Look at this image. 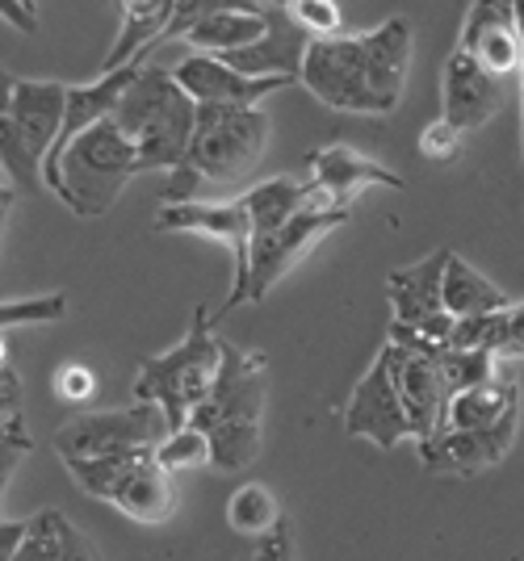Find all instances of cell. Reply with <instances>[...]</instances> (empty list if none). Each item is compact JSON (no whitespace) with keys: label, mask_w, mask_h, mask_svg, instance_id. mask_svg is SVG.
<instances>
[{"label":"cell","mask_w":524,"mask_h":561,"mask_svg":"<svg viewBox=\"0 0 524 561\" xmlns=\"http://www.w3.org/2000/svg\"><path fill=\"white\" fill-rule=\"evenodd\" d=\"M264 386L269 360L261 352H248L223 340V369L210 398L193 411V423L210 448L223 473H239L261 457V423H264Z\"/></svg>","instance_id":"1"},{"label":"cell","mask_w":524,"mask_h":561,"mask_svg":"<svg viewBox=\"0 0 524 561\" xmlns=\"http://www.w3.org/2000/svg\"><path fill=\"white\" fill-rule=\"evenodd\" d=\"M215 314L210 306H193V319L185 340L172 352L144 356L139 377H135V402H156L164 411L172 432L190 427L193 411L210 398L223 369V340L215 335Z\"/></svg>","instance_id":"2"},{"label":"cell","mask_w":524,"mask_h":561,"mask_svg":"<svg viewBox=\"0 0 524 561\" xmlns=\"http://www.w3.org/2000/svg\"><path fill=\"white\" fill-rule=\"evenodd\" d=\"M114 122L139 151V172H176L190 160V142L197 130L193 101L168 68H151L122 96Z\"/></svg>","instance_id":"3"},{"label":"cell","mask_w":524,"mask_h":561,"mask_svg":"<svg viewBox=\"0 0 524 561\" xmlns=\"http://www.w3.org/2000/svg\"><path fill=\"white\" fill-rule=\"evenodd\" d=\"M68 89L59 80H4L0 117V160L25 188L47 185V160L68 122Z\"/></svg>","instance_id":"4"},{"label":"cell","mask_w":524,"mask_h":561,"mask_svg":"<svg viewBox=\"0 0 524 561\" xmlns=\"http://www.w3.org/2000/svg\"><path fill=\"white\" fill-rule=\"evenodd\" d=\"M139 172V151L135 142L122 135L114 117L96 122L89 135L64 151L59 160V181L55 197L76 214V218H101L118 206L122 188L130 185V176Z\"/></svg>","instance_id":"5"},{"label":"cell","mask_w":524,"mask_h":561,"mask_svg":"<svg viewBox=\"0 0 524 561\" xmlns=\"http://www.w3.org/2000/svg\"><path fill=\"white\" fill-rule=\"evenodd\" d=\"M269 147V114L264 110H223V105H197V130L190 142L185 164L210 185V181H236L261 164Z\"/></svg>","instance_id":"6"},{"label":"cell","mask_w":524,"mask_h":561,"mask_svg":"<svg viewBox=\"0 0 524 561\" xmlns=\"http://www.w3.org/2000/svg\"><path fill=\"white\" fill-rule=\"evenodd\" d=\"M303 84L328 110H340V114H381L378 89H374L369 30L365 34L315 38L307 50V64H303Z\"/></svg>","instance_id":"7"},{"label":"cell","mask_w":524,"mask_h":561,"mask_svg":"<svg viewBox=\"0 0 524 561\" xmlns=\"http://www.w3.org/2000/svg\"><path fill=\"white\" fill-rule=\"evenodd\" d=\"M172 436L164 411L156 402H135L122 411H93L76 415L55 432V453L64 461H93V457H114V453H139L156 448Z\"/></svg>","instance_id":"8"},{"label":"cell","mask_w":524,"mask_h":561,"mask_svg":"<svg viewBox=\"0 0 524 561\" xmlns=\"http://www.w3.org/2000/svg\"><path fill=\"white\" fill-rule=\"evenodd\" d=\"M156 231H193L206 234V239H218L227 252H231V294H227V306H243L248 294H252V214H248V202L236 197V202H190V206H160L156 214Z\"/></svg>","instance_id":"9"},{"label":"cell","mask_w":524,"mask_h":561,"mask_svg":"<svg viewBox=\"0 0 524 561\" xmlns=\"http://www.w3.org/2000/svg\"><path fill=\"white\" fill-rule=\"evenodd\" d=\"M449 256L453 252H429L415 264L395 268L390 280H386V294H390V306H395V328L415 331L420 340H429L436 348H449L453 328H457V319L445 310Z\"/></svg>","instance_id":"10"},{"label":"cell","mask_w":524,"mask_h":561,"mask_svg":"<svg viewBox=\"0 0 524 561\" xmlns=\"http://www.w3.org/2000/svg\"><path fill=\"white\" fill-rule=\"evenodd\" d=\"M344 432L357 440H374L378 448H395L411 436L403 398H399V377H395V344L386 340L374 365L361 374L353 386V398L344 407Z\"/></svg>","instance_id":"11"},{"label":"cell","mask_w":524,"mask_h":561,"mask_svg":"<svg viewBox=\"0 0 524 561\" xmlns=\"http://www.w3.org/2000/svg\"><path fill=\"white\" fill-rule=\"evenodd\" d=\"M340 227H349V210H315V206H307V210L294 214L286 227L257 234L252 239V294H248V302H264V294L286 273H294V264H303Z\"/></svg>","instance_id":"12"},{"label":"cell","mask_w":524,"mask_h":561,"mask_svg":"<svg viewBox=\"0 0 524 561\" xmlns=\"http://www.w3.org/2000/svg\"><path fill=\"white\" fill-rule=\"evenodd\" d=\"M264 18H269V30L261 43L236 50V55H223V64L252 80H303V64H307L315 34L294 18L289 4H264Z\"/></svg>","instance_id":"13"},{"label":"cell","mask_w":524,"mask_h":561,"mask_svg":"<svg viewBox=\"0 0 524 561\" xmlns=\"http://www.w3.org/2000/svg\"><path fill=\"white\" fill-rule=\"evenodd\" d=\"M369 185L403 188V176L390 172L386 164H378V160L353 151V147H344V142H332V147L310 156L307 188L315 210H349V202Z\"/></svg>","instance_id":"14"},{"label":"cell","mask_w":524,"mask_h":561,"mask_svg":"<svg viewBox=\"0 0 524 561\" xmlns=\"http://www.w3.org/2000/svg\"><path fill=\"white\" fill-rule=\"evenodd\" d=\"M457 50H466L478 68L491 71L495 80H521L524 38L521 22H516V4H500V0L470 4Z\"/></svg>","instance_id":"15"},{"label":"cell","mask_w":524,"mask_h":561,"mask_svg":"<svg viewBox=\"0 0 524 561\" xmlns=\"http://www.w3.org/2000/svg\"><path fill=\"white\" fill-rule=\"evenodd\" d=\"M176 84L197 101V105H223V110H261L264 96H273L277 89H286L294 80H252L243 71L227 68L215 55H185L176 68Z\"/></svg>","instance_id":"16"},{"label":"cell","mask_w":524,"mask_h":561,"mask_svg":"<svg viewBox=\"0 0 524 561\" xmlns=\"http://www.w3.org/2000/svg\"><path fill=\"white\" fill-rule=\"evenodd\" d=\"M516 423H521V411L508 415L500 427H487V432H441L420 445V461L429 473H441V478H470V473H482V469L500 466L503 457L516 445Z\"/></svg>","instance_id":"17"},{"label":"cell","mask_w":524,"mask_h":561,"mask_svg":"<svg viewBox=\"0 0 524 561\" xmlns=\"http://www.w3.org/2000/svg\"><path fill=\"white\" fill-rule=\"evenodd\" d=\"M503 101H508V80H495L466 50L453 47V55L445 59V114L441 117L466 135L487 126L503 110Z\"/></svg>","instance_id":"18"},{"label":"cell","mask_w":524,"mask_h":561,"mask_svg":"<svg viewBox=\"0 0 524 561\" xmlns=\"http://www.w3.org/2000/svg\"><path fill=\"white\" fill-rule=\"evenodd\" d=\"M269 30L264 4H215L202 22L190 30V43L197 55H236V50L257 47Z\"/></svg>","instance_id":"19"},{"label":"cell","mask_w":524,"mask_h":561,"mask_svg":"<svg viewBox=\"0 0 524 561\" xmlns=\"http://www.w3.org/2000/svg\"><path fill=\"white\" fill-rule=\"evenodd\" d=\"M172 18H176V0H122L118 43L105 55L101 76H114V71L130 68L139 55H147L151 47H160Z\"/></svg>","instance_id":"20"},{"label":"cell","mask_w":524,"mask_h":561,"mask_svg":"<svg viewBox=\"0 0 524 561\" xmlns=\"http://www.w3.org/2000/svg\"><path fill=\"white\" fill-rule=\"evenodd\" d=\"M516 411H521V386H516V377L495 374L487 377L482 386H475V390L453 398L449 407H445L441 432H487V427H500Z\"/></svg>","instance_id":"21"},{"label":"cell","mask_w":524,"mask_h":561,"mask_svg":"<svg viewBox=\"0 0 524 561\" xmlns=\"http://www.w3.org/2000/svg\"><path fill=\"white\" fill-rule=\"evenodd\" d=\"M114 507L122 515H130V519H139V524H168L172 519V512H176V491H172V473L160 469L156 453L130 469V478L114 494Z\"/></svg>","instance_id":"22"},{"label":"cell","mask_w":524,"mask_h":561,"mask_svg":"<svg viewBox=\"0 0 524 561\" xmlns=\"http://www.w3.org/2000/svg\"><path fill=\"white\" fill-rule=\"evenodd\" d=\"M508 294L491 277H482L470 260H462L457 252L449 256L445 268V310L453 319H478V314H500L508 310Z\"/></svg>","instance_id":"23"},{"label":"cell","mask_w":524,"mask_h":561,"mask_svg":"<svg viewBox=\"0 0 524 561\" xmlns=\"http://www.w3.org/2000/svg\"><path fill=\"white\" fill-rule=\"evenodd\" d=\"M243 202H248V214H252V231L269 234V231H277V227H286L298 210H307L310 188H307V181L277 176V181H264V185L248 188Z\"/></svg>","instance_id":"24"},{"label":"cell","mask_w":524,"mask_h":561,"mask_svg":"<svg viewBox=\"0 0 524 561\" xmlns=\"http://www.w3.org/2000/svg\"><path fill=\"white\" fill-rule=\"evenodd\" d=\"M282 519H286V512H282L277 494L269 491V486H261V482H243V486L227 499V524L236 528L239 537L261 540V537H269Z\"/></svg>","instance_id":"25"},{"label":"cell","mask_w":524,"mask_h":561,"mask_svg":"<svg viewBox=\"0 0 524 561\" xmlns=\"http://www.w3.org/2000/svg\"><path fill=\"white\" fill-rule=\"evenodd\" d=\"M147 457H151V448H139V453H114V457H93V461H64V466H68L72 482L84 494L114 503L118 486L130 478V469L139 466V461H147Z\"/></svg>","instance_id":"26"},{"label":"cell","mask_w":524,"mask_h":561,"mask_svg":"<svg viewBox=\"0 0 524 561\" xmlns=\"http://www.w3.org/2000/svg\"><path fill=\"white\" fill-rule=\"evenodd\" d=\"M436 369H441V390H445V407L457 394L482 386L487 377H495V356L491 352H457L441 348L436 352Z\"/></svg>","instance_id":"27"},{"label":"cell","mask_w":524,"mask_h":561,"mask_svg":"<svg viewBox=\"0 0 524 561\" xmlns=\"http://www.w3.org/2000/svg\"><path fill=\"white\" fill-rule=\"evenodd\" d=\"M0 407H4V478L13 473L18 457L30 453V436H25V411H22V381L13 374V365L4 360L0 369Z\"/></svg>","instance_id":"28"},{"label":"cell","mask_w":524,"mask_h":561,"mask_svg":"<svg viewBox=\"0 0 524 561\" xmlns=\"http://www.w3.org/2000/svg\"><path fill=\"white\" fill-rule=\"evenodd\" d=\"M156 461L168 473H185V469L215 466V448H210V440L197 427H181V432H172L164 445L156 448Z\"/></svg>","instance_id":"29"},{"label":"cell","mask_w":524,"mask_h":561,"mask_svg":"<svg viewBox=\"0 0 524 561\" xmlns=\"http://www.w3.org/2000/svg\"><path fill=\"white\" fill-rule=\"evenodd\" d=\"M68 314V298L64 294H43V298H22V302H4L0 323L4 331L22 328V323H55Z\"/></svg>","instance_id":"30"},{"label":"cell","mask_w":524,"mask_h":561,"mask_svg":"<svg viewBox=\"0 0 524 561\" xmlns=\"http://www.w3.org/2000/svg\"><path fill=\"white\" fill-rule=\"evenodd\" d=\"M289 9H294V18L307 25L315 38H335L340 25H344L340 4H332V0H294Z\"/></svg>","instance_id":"31"},{"label":"cell","mask_w":524,"mask_h":561,"mask_svg":"<svg viewBox=\"0 0 524 561\" xmlns=\"http://www.w3.org/2000/svg\"><path fill=\"white\" fill-rule=\"evenodd\" d=\"M457 147H462V130L449 126L445 117H436L432 126H424V135H420V151H424L429 160H436V164L453 160V156H457Z\"/></svg>","instance_id":"32"},{"label":"cell","mask_w":524,"mask_h":561,"mask_svg":"<svg viewBox=\"0 0 524 561\" xmlns=\"http://www.w3.org/2000/svg\"><path fill=\"white\" fill-rule=\"evenodd\" d=\"M243 561H294V528H289V519H282L269 537L252 540Z\"/></svg>","instance_id":"33"},{"label":"cell","mask_w":524,"mask_h":561,"mask_svg":"<svg viewBox=\"0 0 524 561\" xmlns=\"http://www.w3.org/2000/svg\"><path fill=\"white\" fill-rule=\"evenodd\" d=\"M96 390V377L93 369H84V365H64L59 374H55V394L64 398V402H89Z\"/></svg>","instance_id":"34"},{"label":"cell","mask_w":524,"mask_h":561,"mask_svg":"<svg viewBox=\"0 0 524 561\" xmlns=\"http://www.w3.org/2000/svg\"><path fill=\"white\" fill-rule=\"evenodd\" d=\"M524 360V302H512L508 314H503V344H500V360Z\"/></svg>","instance_id":"35"},{"label":"cell","mask_w":524,"mask_h":561,"mask_svg":"<svg viewBox=\"0 0 524 561\" xmlns=\"http://www.w3.org/2000/svg\"><path fill=\"white\" fill-rule=\"evenodd\" d=\"M59 561H101V553L89 545V537L68 519H64V553H59Z\"/></svg>","instance_id":"36"},{"label":"cell","mask_w":524,"mask_h":561,"mask_svg":"<svg viewBox=\"0 0 524 561\" xmlns=\"http://www.w3.org/2000/svg\"><path fill=\"white\" fill-rule=\"evenodd\" d=\"M25 537H30V519H4V528H0V561H13L18 558V549L25 545Z\"/></svg>","instance_id":"37"},{"label":"cell","mask_w":524,"mask_h":561,"mask_svg":"<svg viewBox=\"0 0 524 561\" xmlns=\"http://www.w3.org/2000/svg\"><path fill=\"white\" fill-rule=\"evenodd\" d=\"M4 22L9 25H22V30H30V34H34V30H38V22H34V4H4Z\"/></svg>","instance_id":"38"},{"label":"cell","mask_w":524,"mask_h":561,"mask_svg":"<svg viewBox=\"0 0 524 561\" xmlns=\"http://www.w3.org/2000/svg\"><path fill=\"white\" fill-rule=\"evenodd\" d=\"M516 22H521V38H524V0L516 4ZM521 110H524V64H521Z\"/></svg>","instance_id":"39"}]
</instances>
